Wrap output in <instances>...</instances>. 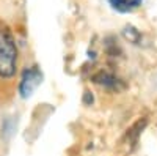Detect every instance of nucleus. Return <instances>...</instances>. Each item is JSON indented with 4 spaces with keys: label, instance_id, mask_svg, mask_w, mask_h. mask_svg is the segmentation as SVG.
Instances as JSON below:
<instances>
[{
    "label": "nucleus",
    "instance_id": "nucleus-3",
    "mask_svg": "<svg viewBox=\"0 0 157 156\" xmlns=\"http://www.w3.org/2000/svg\"><path fill=\"white\" fill-rule=\"evenodd\" d=\"M110 8L121 14H127L135 10H138L143 5V0H107Z\"/></svg>",
    "mask_w": 157,
    "mask_h": 156
},
{
    "label": "nucleus",
    "instance_id": "nucleus-2",
    "mask_svg": "<svg viewBox=\"0 0 157 156\" xmlns=\"http://www.w3.org/2000/svg\"><path fill=\"white\" fill-rule=\"evenodd\" d=\"M41 82H43V74H41V71L38 70V66L27 68L22 73L21 84H19L21 96L22 98H30L36 92V88L41 85Z\"/></svg>",
    "mask_w": 157,
    "mask_h": 156
},
{
    "label": "nucleus",
    "instance_id": "nucleus-1",
    "mask_svg": "<svg viewBox=\"0 0 157 156\" xmlns=\"http://www.w3.org/2000/svg\"><path fill=\"white\" fill-rule=\"evenodd\" d=\"M17 70V47L11 30L0 22V77L10 79Z\"/></svg>",
    "mask_w": 157,
    "mask_h": 156
}]
</instances>
